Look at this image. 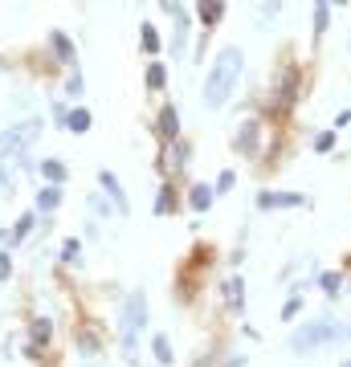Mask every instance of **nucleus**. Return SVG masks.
Instances as JSON below:
<instances>
[{"mask_svg": "<svg viewBox=\"0 0 351 367\" xmlns=\"http://www.w3.org/2000/svg\"><path fill=\"white\" fill-rule=\"evenodd\" d=\"M9 273H13V257L0 249V282H9Z\"/></svg>", "mask_w": 351, "mask_h": 367, "instance_id": "27", "label": "nucleus"}, {"mask_svg": "<svg viewBox=\"0 0 351 367\" xmlns=\"http://www.w3.org/2000/svg\"><path fill=\"white\" fill-rule=\"evenodd\" d=\"M225 367H245V355H233V359H229Z\"/></svg>", "mask_w": 351, "mask_h": 367, "instance_id": "31", "label": "nucleus"}, {"mask_svg": "<svg viewBox=\"0 0 351 367\" xmlns=\"http://www.w3.org/2000/svg\"><path fill=\"white\" fill-rule=\"evenodd\" d=\"M339 367H351V359H347V363H339Z\"/></svg>", "mask_w": 351, "mask_h": 367, "instance_id": "32", "label": "nucleus"}, {"mask_svg": "<svg viewBox=\"0 0 351 367\" xmlns=\"http://www.w3.org/2000/svg\"><path fill=\"white\" fill-rule=\"evenodd\" d=\"M327 9H331V4H315V33L327 29Z\"/></svg>", "mask_w": 351, "mask_h": 367, "instance_id": "26", "label": "nucleus"}, {"mask_svg": "<svg viewBox=\"0 0 351 367\" xmlns=\"http://www.w3.org/2000/svg\"><path fill=\"white\" fill-rule=\"evenodd\" d=\"M69 131H90V111H82V106H78V111H69Z\"/></svg>", "mask_w": 351, "mask_h": 367, "instance_id": "21", "label": "nucleus"}, {"mask_svg": "<svg viewBox=\"0 0 351 367\" xmlns=\"http://www.w3.org/2000/svg\"><path fill=\"white\" fill-rule=\"evenodd\" d=\"M143 322H147V298L143 294H131L123 302V315H118V334H123V351L131 355L139 334H143Z\"/></svg>", "mask_w": 351, "mask_h": 367, "instance_id": "4", "label": "nucleus"}, {"mask_svg": "<svg viewBox=\"0 0 351 367\" xmlns=\"http://www.w3.org/2000/svg\"><path fill=\"white\" fill-rule=\"evenodd\" d=\"M164 82H167V69L155 62V66H147V90H164Z\"/></svg>", "mask_w": 351, "mask_h": 367, "instance_id": "20", "label": "nucleus"}, {"mask_svg": "<svg viewBox=\"0 0 351 367\" xmlns=\"http://www.w3.org/2000/svg\"><path fill=\"white\" fill-rule=\"evenodd\" d=\"M160 135H164L167 143L180 135V115H176V106H164V111H160Z\"/></svg>", "mask_w": 351, "mask_h": 367, "instance_id": "8", "label": "nucleus"}, {"mask_svg": "<svg viewBox=\"0 0 351 367\" xmlns=\"http://www.w3.org/2000/svg\"><path fill=\"white\" fill-rule=\"evenodd\" d=\"M257 131H262V127H257V118H245V123H241V131H237V139H233V147L241 151V155H253V151H257Z\"/></svg>", "mask_w": 351, "mask_h": 367, "instance_id": "7", "label": "nucleus"}, {"mask_svg": "<svg viewBox=\"0 0 351 367\" xmlns=\"http://www.w3.org/2000/svg\"><path fill=\"white\" fill-rule=\"evenodd\" d=\"M229 188H233V171H225V176L217 180V188H213V192H229Z\"/></svg>", "mask_w": 351, "mask_h": 367, "instance_id": "29", "label": "nucleus"}, {"mask_svg": "<svg viewBox=\"0 0 351 367\" xmlns=\"http://www.w3.org/2000/svg\"><path fill=\"white\" fill-rule=\"evenodd\" d=\"M29 339H33V347L50 343V339H53V322H50V318H37L33 327H29Z\"/></svg>", "mask_w": 351, "mask_h": 367, "instance_id": "14", "label": "nucleus"}, {"mask_svg": "<svg viewBox=\"0 0 351 367\" xmlns=\"http://www.w3.org/2000/svg\"><path fill=\"white\" fill-rule=\"evenodd\" d=\"M151 351H155V359H160V363H172V343H167V334H155V339H151Z\"/></svg>", "mask_w": 351, "mask_h": 367, "instance_id": "19", "label": "nucleus"}, {"mask_svg": "<svg viewBox=\"0 0 351 367\" xmlns=\"http://www.w3.org/2000/svg\"><path fill=\"white\" fill-rule=\"evenodd\" d=\"M29 229H33V213H25V217L17 220V229H13V233H4V241H9V245H21V241L29 237Z\"/></svg>", "mask_w": 351, "mask_h": 367, "instance_id": "15", "label": "nucleus"}, {"mask_svg": "<svg viewBox=\"0 0 351 367\" xmlns=\"http://www.w3.org/2000/svg\"><path fill=\"white\" fill-rule=\"evenodd\" d=\"M99 184L111 192V201L118 204V213H127V196H123V188H118V180L111 176V171H99Z\"/></svg>", "mask_w": 351, "mask_h": 367, "instance_id": "11", "label": "nucleus"}, {"mask_svg": "<svg viewBox=\"0 0 351 367\" xmlns=\"http://www.w3.org/2000/svg\"><path fill=\"white\" fill-rule=\"evenodd\" d=\"M225 298L233 306V315H241V310H245V282H241V278H229V282H225Z\"/></svg>", "mask_w": 351, "mask_h": 367, "instance_id": "9", "label": "nucleus"}, {"mask_svg": "<svg viewBox=\"0 0 351 367\" xmlns=\"http://www.w3.org/2000/svg\"><path fill=\"white\" fill-rule=\"evenodd\" d=\"M167 13H172V21H176V41H172V53L176 57H184L188 50V13H184V4H164Z\"/></svg>", "mask_w": 351, "mask_h": 367, "instance_id": "6", "label": "nucleus"}, {"mask_svg": "<svg viewBox=\"0 0 351 367\" xmlns=\"http://www.w3.org/2000/svg\"><path fill=\"white\" fill-rule=\"evenodd\" d=\"M299 204H306L302 192H257V208L262 213H269V208H299Z\"/></svg>", "mask_w": 351, "mask_h": 367, "instance_id": "5", "label": "nucleus"}, {"mask_svg": "<svg viewBox=\"0 0 351 367\" xmlns=\"http://www.w3.org/2000/svg\"><path fill=\"white\" fill-rule=\"evenodd\" d=\"M188 204H192L196 213H208V208H213V188H208V184H196L192 196H188Z\"/></svg>", "mask_w": 351, "mask_h": 367, "instance_id": "12", "label": "nucleus"}, {"mask_svg": "<svg viewBox=\"0 0 351 367\" xmlns=\"http://www.w3.org/2000/svg\"><path fill=\"white\" fill-rule=\"evenodd\" d=\"M139 37H143V50H147V53L160 50V37H155V29H151V25H143V29H139Z\"/></svg>", "mask_w": 351, "mask_h": 367, "instance_id": "22", "label": "nucleus"}, {"mask_svg": "<svg viewBox=\"0 0 351 367\" xmlns=\"http://www.w3.org/2000/svg\"><path fill=\"white\" fill-rule=\"evenodd\" d=\"M57 204H62V192H57V188H41V192H37V208H41V213H53Z\"/></svg>", "mask_w": 351, "mask_h": 367, "instance_id": "16", "label": "nucleus"}, {"mask_svg": "<svg viewBox=\"0 0 351 367\" xmlns=\"http://www.w3.org/2000/svg\"><path fill=\"white\" fill-rule=\"evenodd\" d=\"M299 310H302V294H294V298H290V302H286V306H282V318H286V322H290V318L299 315Z\"/></svg>", "mask_w": 351, "mask_h": 367, "instance_id": "24", "label": "nucleus"}, {"mask_svg": "<svg viewBox=\"0 0 351 367\" xmlns=\"http://www.w3.org/2000/svg\"><path fill=\"white\" fill-rule=\"evenodd\" d=\"M37 171H41V176H45V180H50V188H57V184L66 180L69 171H66V164H62V159H41V167H37Z\"/></svg>", "mask_w": 351, "mask_h": 367, "instance_id": "10", "label": "nucleus"}, {"mask_svg": "<svg viewBox=\"0 0 351 367\" xmlns=\"http://www.w3.org/2000/svg\"><path fill=\"white\" fill-rule=\"evenodd\" d=\"M335 147V131H323V135H315V151H331Z\"/></svg>", "mask_w": 351, "mask_h": 367, "instance_id": "25", "label": "nucleus"}, {"mask_svg": "<svg viewBox=\"0 0 351 367\" xmlns=\"http://www.w3.org/2000/svg\"><path fill=\"white\" fill-rule=\"evenodd\" d=\"M339 282H343L339 273H323V278H318V286H323L327 294H339Z\"/></svg>", "mask_w": 351, "mask_h": 367, "instance_id": "23", "label": "nucleus"}, {"mask_svg": "<svg viewBox=\"0 0 351 367\" xmlns=\"http://www.w3.org/2000/svg\"><path fill=\"white\" fill-rule=\"evenodd\" d=\"M50 41H53V53H57L62 62H74V41H69L66 33H53Z\"/></svg>", "mask_w": 351, "mask_h": 367, "instance_id": "18", "label": "nucleus"}, {"mask_svg": "<svg viewBox=\"0 0 351 367\" xmlns=\"http://www.w3.org/2000/svg\"><path fill=\"white\" fill-rule=\"evenodd\" d=\"M90 208H94V213H102V217H106V213H111V204H106V201H99V196H94V201H90Z\"/></svg>", "mask_w": 351, "mask_h": 367, "instance_id": "30", "label": "nucleus"}, {"mask_svg": "<svg viewBox=\"0 0 351 367\" xmlns=\"http://www.w3.org/2000/svg\"><path fill=\"white\" fill-rule=\"evenodd\" d=\"M241 50L229 45V50L217 53V62L208 69V78H204V106H225V102L233 98L237 90V78H241Z\"/></svg>", "mask_w": 351, "mask_h": 367, "instance_id": "1", "label": "nucleus"}, {"mask_svg": "<svg viewBox=\"0 0 351 367\" xmlns=\"http://www.w3.org/2000/svg\"><path fill=\"white\" fill-rule=\"evenodd\" d=\"M196 13H201L204 25H217V21L225 17V4H221V0H201V4H196Z\"/></svg>", "mask_w": 351, "mask_h": 367, "instance_id": "13", "label": "nucleus"}, {"mask_svg": "<svg viewBox=\"0 0 351 367\" xmlns=\"http://www.w3.org/2000/svg\"><path fill=\"white\" fill-rule=\"evenodd\" d=\"M37 135H41V118H25L17 127H9V131L0 135V164L25 159V151H29V143H33Z\"/></svg>", "mask_w": 351, "mask_h": 367, "instance_id": "3", "label": "nucleus"}, {"mask_svg": "<svg viewBox=\"0 0 351 367\" xmlns=\"http://www.w3.org/2000/svg\"><path fill=\"white\" fill-rule=\"evenodd\" d=\"M339 339H351V322L315 318V322L299 327V334H290V351H315V347H327V343H339Z\"/></svg>", "mask_w": 351, "mask_h": 367, "instance_id": "2", "label": "nucleus"}, {"mask_svg": "<svg viewBox=\"0 0 351 367\" xmlns=\"http://www.w3.org/2000/svg\"><path fill=\"white\" fill-rule=\"evenodd\" d=\"M62 257H66V261H78V241H66V245H62Z\"/></svg>", "mask_w": 351, "mask_h": 367, "instance_id": "28", "label": "nucleus"}, {"mask_svg": "<svg viewBox=\"0 0 351 367\" xmlns=\"http://www.w3.org/2000/svg\"><path fill=\"white\" fill-rule=\"evenodd\" d=\"M167 213H176V196H172V188H160V196H155V217H167Z\"/></svg>", "mask_w": 351, "mask_h": 367, "instance_id": "17", "label": "nucleus"}]
</instances>
